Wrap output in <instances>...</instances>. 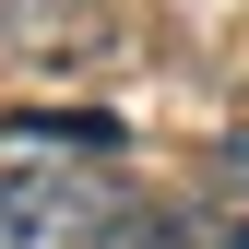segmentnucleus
Wrapping results in <instances>:
<instances>
[{"label":"nucleus","instance_id":"1","mask_svg":"<svg viewBox=\"0 0 249 249\" xmlns=\"http://www.w3.org/2000/svg\"><path fill=\"white\" fill-rule=\"evenodd\" d=\"M131 213L95 166H0V249H131Z\"/></svg>","mask_w":249,"mask_h":249},{"label":"nucleus","instance_id":"2","mask_svg":"<svg viewBox=\"0 0 249 249\" xmlns=\"http://www.w3.org/2000/svg\"><path fill=\"white\" fill-rule=\"evenodd\" d=\"M107 0H0V59H24V71H83V59H107Z\"/></svg>","mask_w":249,"mask_h":249},{"label":"nucleus","instance_id":"3","mask_svg":"<svg viewBox=\"0 0 249 249\" xmlns=\"http://www.w3.org/2000/svg\"><path fill=\"white\" fill-rule=\"evenodd\" d=\"M131 249H249V213H226V202H142Z\"/></svg>","mask_w":249,"mask_h":249},{"label":"nucleus","instance_id":"4","mask_svg":"<svg viewBox=\"0 0 249 249\" xmlns=\"http://www.w3.org/2000/svg\"><path fill=\"white\" fill-rule=\"evenodd\" d=\"M213 178H226V190H249V131H226V142H213Z\"/></svg>","mask_w":249,"mask_h":249}]
</instances>
